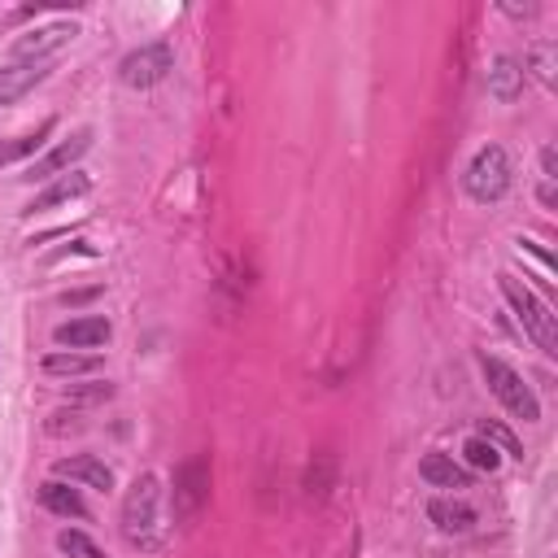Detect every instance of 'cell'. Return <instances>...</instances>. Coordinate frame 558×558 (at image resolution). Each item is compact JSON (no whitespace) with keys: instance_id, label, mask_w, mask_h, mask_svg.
Here are the masks:
<instances>
[{"instance_id":"22","label":"cell","mask_w":558,"mask_h":558,"mask_svg":"<svg viewBox=\"0 0 558 558\" xmlns=\"http://www.w3.org/2000/svg\"><path fill=\"white\" fill-rule=\"evenodd\" d=\"M554 52H558L554 44H532V52H527V61H523V74L532 70L545 87H554V70H558V65H554Z\"/></svg>"},{"instance_id":"3","label":"cell","mask_w":558,"mask_h":558,"mask_svg":"<svg viewBox=\"0 0 558 558\" xmlns=\"http://www.w3.org/2000/svg\"><path fill=\"white\" fill-rule=\"evenodd\" d=\"M157 506H161V484L157 475H135V484L122 497V536L140 549L157 545Z\"/></svg>"},{"instance_id":"16","label":"cell","mask_w":558,"mask_h":558,"mask_svg":"<svg viewBox=\"0 0 558 558\" xmlns=\"http://www.w3.org/2000/svg\"><path fill=\"white\" fill-rule=\"evenodd\" d=\"M427 519L440 527V532H471L475 527V506L458 501V497H432L427 501Z\"/></svg>"},{"instance_id":"14","label":"cell","mask_w":558,"mask_h":558,"mask_svg":"<svg viewBox=\"0 0 558 558\" xmlns=\"http://www.w3.org/2000/svg\"><path fill=\"white\" fill-rule=\"evenodd\" d=\"M418 475L432 484V488H471V471L466 466H458L449 453H423V462H418Z\"/></svg>"},{"instance_id":"5","label":"cell","mask_w":558,"mask_h":558,"mask_svg":"<svg viewBox=\"0 0 558 558\" xmlns=\"http://www.w3.org/2000/svg\"><path fill=\"white\" fill-rule=\"evenodd\" d=\"M205 501H209V453H192L187 462L174 466V484H170L174 523H192Z\"/></svg>"},{"instance_id":"21","label":"cell","mask_w":558,"mask_h":558,"mask_svg":"<svg viewBox=\"0 0 558 558\" xmlns=\"http://www.w3.org/2000/svg\"><path fill=\"white\" fill-rule=\"evenodd\" d=\"M57 131V122L48 118V122H39V131H31V135H22L17 144H0V161H17V157H31L35 148H44V140Z\"/></svg>"},{"instance_id":"4","label":"cell","mask_w":558,"mask_h":558,"mask_svg":"<svg viewBox=\"0 0 558 558\" xmlns=\"http://www.w3.org/2000/svg\"><path fill=\"white\" fill-rule=\"evenodd\" d=\"M480 371H484L488 392H493L514 418H523V423H536V418H541V401H536L532 384H527L514 366H506V362L493 357V353H480Z\"/></svg>"},{"instance_id":"24","label":"cell","mask_w":558,"mask_h":558,"mask_svg":"<svg viewBox=\"0 0 558 558\" xmlns=\"http://www.w3.org/2000/svg\"><path fill=\"white\" fill-rule=\"evenodd\" d=\"M519 248H523V253H532V257H536L545 270H554V257H549V248H541L536 240H519Z\"/></svg>"},{"instance_id":"6","label":"cell","mask_w":558,"mask_h":558,"mask_svg":"<svg viewBox=\"0 0 558 558\" xmlns=\"http://www.w3.org/2000/svg\"><path fill=\"white\" fill-rule=\"evenodd\" d=\"M170 70H174V48H170L166 39L140 44V48H131V52L118 61V78H122L126 87H157Z\"/></svg>"},{"instance_id":"18","label":"cell","mask_w":558,"mask_h":558,"mask_svg":"<svg viewBox=\"0 0 558 558\" xmlns=\"http://www.w3.org/2000/svg\"><path fill=\"white\" fill-rule=\"evenodd\" d=\"M475 436H484L501 458H519V462H523V440H519L506 423H497V418H480V423H475Z\"/></svg>"},{"instance_id":"10","label":"cell","mask_w":558,"mask_h":558,"mask_svg":"<svg viewBox=\"0 0 558 558\" xmlns=\"http://www.w3.org/2000/svg\"><path fill=\"white\" fill-rule=\"evenodd\" d=\"M52 475H57V480H74V484H87V488H96V493H113V471H109L100 458H92V453L57 458V462H52Z\"/></svg>"},{"instance_id":"13","label":"cell","mask_w":558,"mask_h":558,"mask_svg":"<svg viewBox=\"0 0 558 558\" xmlns=\"http://www.w3.org/2000/svg\"><path fill=\"white\" fill-rule=\"evenodd\" d=\"M92 187V179L83 174V170H70V174H61V179H52L31 205H26V214H44V209H57V205H65V201H74V196H83Z\"/></svg>"},{"instance_id":"17","label":"cell","mask_w":558,"mask_h":558,"mask_svg":"<svg viewBox=\"0 0 558 558\" xmlns=\"http://www.w3.org/2000/svg\"><path fill=\"white\" fill-rule=\"evenodd\" d=\"M100 371V357L96 353H74V349H52L44 357V375H57V379H70V375H92Z\"/></svg>"},{"instance_id":"26","label":"cell","mask_w":558,"mask_h":558,"mask_svg":"<svg viewBox=\"0 0 558 558\" xmlns=\"http://www.w3.org/2000/svg\"><path fill=\"white\" fill-rule=\"evenodd\" d=\"M541 205H545V209H554V205H558V192H554V183H549V179H541Z\"/></svg>"},{"instance_id":"12","label":"cell","mask_w":558,"mask_h":558,"mask_svg":"<svg viewBox=\"0 0 558 558\" xmlns=\"http://www.w3.org/2000/svg\"><path fill=\"white\" fill-rule=\"evenodd\" d=\"M44 78H48V61H13V65H0V105L22 100Z\"/></svg>"},{"instance_id":"9","label":"cell","mask_w":558,"mask_h":558,"mask_svg":"<svg viewBox=\"0 0 558 558\" xmlns=\"http://www.w3.org/2000/svg\"><path fill=\"white\" fill-rule=\"evenodd\" d=\"M109 336H113V327H109L105 314H83V318H70V323L52 327V344H61V349H96Z\"/></svg>"},{"instance_id":"2","label":"cell","mask_w":558,"mask_h":558,"mask_svg":"<svg viewBox=\"0 0 558 558\" xmlns=\"http://www.w3.org/2000/svg\"><path fill=\"white\" fill-rule=\"evenodd\" d=\"M510 153L501 144H480L462 170V192L475 201V205H497L506 192H510Z\"/></svg>"},{"instance_id":"23","label":"cell","mask_w":558,"mask_h":558,"mask_svg":"<svg viewBox=\"0 0 558 558\" xmlns=\"http://www.w3.org/2000/svg\"><path fill=\"white\" fill-rule=\"evenodd\" d=\"M113 388L109 384H92V388H74V401H109Z\"/></svg>"},{"instance_id":"19","label":"cell","mask_w":558,"mask_h":558,"mask_svg":"<svg viewBox=\"0 0 558 558\" xmlns=\"http://www.w3.org/2000/svg\"><path fill=\"white\" fill-rule=\"evenodd\" d=\"M57 549H61L65 558H105V549H100L87 532H78V527H61V532H57Z\"/></svg>"},{"instance_id":"7","label":"cell","mask_w":558,"mask_h":558,"mask_svg":"<svg viewBox=\"0 0 558 558\" xmlns=\"http://www.w3.org/2000/svg\"><path fill=\"white\" fill-rule=\"evenodd\" d=\"M92 148V126H78L74 135H65L57 148H48L39 161H31L26 166V179L31 183H44V179H57V174H70V170H78V157Z\"/></svg>"},{"instance_id":"20","label":"cell","mask_w":558,"mask_h":558,"mask_svg":"<svg viewBox=\"0 0 558 558\" xmlns=\"http://www.w3.org/2000/svg\"><path fill=\"white\" fill-rule=\"evenodd\" d=\"M462 458H466V466H471V471H488V475L501 466V453H497V449H493L484 436H466Z\"/></svg>"},{"instance_id":"8","label":"cell","mask_w":558,"mask_h":558,"mask_svg":"<svg viewBox=\"0 0 558 558\" xmlns=\"http://www.w3.org/2000/svg\"><path fill=\"white\" fill-rule=\"evenodd\" d=\"M78 35V22H48L13 39V61H48L57 48H65Z\"/></svg>"},{"instance_id":"25","label":"cell","mask_w":558,"mask_h":558,"mask_svg":"<svg viewBox=\"0 0 558 558\" xmlns=\"http://www.w3.org/2000/svg\"><path fill=\"white\" fill-rule=\"evenodd\" d=\"M541 170H545V179H549V183L558 179V157H554V144H545V148H541Z\"/></svg>"},{"instance_id":"15","label":"cell","mask_w":558,"mask_h":558,"mask_svg":"<svg viewBox=\"0 0 558 558\" xmlns=\"http://www.w3.org/2000/svg\"><path fill=\"white\" fill-rule=\"evenodd\" d=\"M35 497H39L44 510H52V514H61V519H87V501L78 497V488L61 484V480H44V484L35 488Z\"/></svg>"},{"instance_id":"1","label":"cell","mask_w":558,"mask_h":558,"mask_svg":"<svg viewBox=\"0 0 558 558\" xmlns=\"http://www.w3.org/2000/svg\"><path fill=\"white\" fill-rule=\"evenodd\" d=\"M497 288H501L506 305L514 310V318H519L523 336H532L541 353H558V318H554V310H549V305H545V301H541L523 279H514L510 270H506V275H497Z\"/></svg>"},{"instance_id":"11","label":"cell","mask_w":558,"mask_h":558,"mask_svg":"<svg viewBox=\"0 0 558 558\" xmlns=\"http://www.w3.org/2000/svg\"><path fill=\"white\" fill-rule=\"evenodd\" d=\"M523 83H527V74H523V61H519V57H510V52L493 57V65H488V78H484V87H488V96H493V100H501V105L519 100Z\"/></svg>"}]
</instances>
